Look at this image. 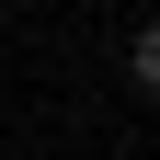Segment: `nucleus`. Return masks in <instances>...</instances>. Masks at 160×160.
Listing matches in <instances>:
<instances>
[{"mask_svg":"<svg viewBox=\"0 0 160 160\" xmlns=\"http://www.w3.org/2000/svg\"><path fill=\"white\" fill-rule=\"evenodd\" d=\"M126 80H137V92H160V23H137V34H126Z\"/></svg>","mask_w":160,"mask_h":160,"instance_id":"f257e3e1","label":"nucleus"}]
</instances>
